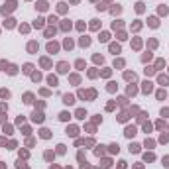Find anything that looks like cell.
<instances>
[{
  "instance_id": "6da1fadb",
  "label": "cell",
  "mask_w": 169,
  "mask_h": 169,
  "mask_svg": "<svg viewBox=\"0 0 169 169\" xmlns=\"http://www.w3.org/2000/svg\"><path fill=\"white\" fill-rule=\"evenodd\" d=\"M124 134H126V138H132V136H136V128H134V126H128Z\"/></svg>"
},
{
  "instance_id": "7a4b0ae2",
  "label": "cell",
  "mask_w": 169,
  "mask_h": 169,
  "mask_svg": "<svg viewBox=\"0 0 169 169\" xmlns=\"http://www.w3.org/2000/svg\"><path fill=\"white\" fill-rule=\"evenodd\" d=\"M63 102H65V104H73V102H75V96H73V94H65V96H63Z\"/></svg>"
},
{
  "instance_id": "3957f363",
  "label": "cell",
  "mask_w": 169,
  "mask_h": 169,
  "mask_svg": "<svg viewBox=\"0 0 169 169\" xmlns=\"http://www.w3.org/2000/svg\"><path fill=\"white\" fill-rule=\"evenodd\" d=\"M28 51L29 53H35V51H37V43H35V41H29L28 43Z\"/></svg>"
},
{
  "instance_id": "277c9868",
  "label": "cell",
  "mask_w": 169,
  "mask_h": 169,
  "mask_svg": "<svg viewBox=\"0 0 169 169\" xmlns=\"http://www.w3.org/2000/svg\"><path fill=\"white\" fill-rule=\"evenodd\" d=\"M57 67H59V69H57L59 73H67V71H69V65H67V63H59Z\"/></svg>"
},
{
  "instance_id": "5b68a950",
  "label": "cell",
  "mask_w": 169,
  "mask_h": 169,
  "mask_svg": "<svg viewBox=\"0 0 169 169\" xmlns=\"http://www.w3.org/2000/svg\"><path fill=\"white\" fill-rule=\"evenodd\" d=\"M31 116H33V122H43V114L41 112H33Z\"/></svg>"
},
{
  "instance_id": "8992f818",
  "label": "cell",
  "mask_w": 169,
  "mask_h": 169,
  "mask_svg": "<svg viewBox=\"0 0 169 169\" xmlns=\"http://www.w3.org/2000/svg\"><path fill=\"white\" fill-rule=\"evenodd\" d=\"M61 29H63V31H67V29H71V22H69V20H65V22L61 24Z\"/></svg>"
},
{
  "instance_id": "52a82bcc",
  "label": "cell",
  "mask_w": 169,
  "mask_h": 169,
  "mask_svg": "<svg viewBox=\"0 0 169 169\" xmlns=\"http://www.w3.org/2000/svg\"><path fill=\"white\" fill-rule=\"evenodd\" d=\"M57 49H59L57 43H49V45H47V51H49V53H53V51H57Z\"/></svg>"
},
{
  "instance_id": "ba28073f",
  "label": "cell",
  "mask_w": 169,
  "mask_h": 169,
  "mask_svg": "<svg viewBox=\"0 0 169 169\" xmlns=\"http://www.w3.org/2000/svg\"><path fill=\"white\" fill-rule=\"evenodd\" d=\"M31 69H33V65H31V63H26L22 71H24V73H31Z\"/></svg>"
},
{
  "instance_id": "9c48e42d",
  "label": "cell",
  "mask_w": 169,
  "mask_h": 169,
  "mask_svg": "<svg viewBox=\"0 0 169 169\" xmlns=\"http://www.w3.org/2000/svg\"><path fill=\"white\" fill-rule=\"evenodd\" d=\"M110 51H112V53H120V45L112 43V45H110Z\"/></svg>"
},
{
  "instance_id": "30bf717a",
  "label": "cell",
  "mask_w": 169,
  "mask_h": 169,
  "mask_svg": "<svg viewBox=\"0 0 169 169\" xmlns=\"http://www.w3.org/2000/svg\"><path fill=\"white\" fill-rule=\"evenodd\" d=\"M31 98H33V96H31L29 92H26V94H24V102H26V104H29V102H31Z\"/></svg>"
},
{
  "instance_id": "8fae6325",
  "label": "cell",
  "mask_w": 169,
  "mask_h": 169,
  "mask_svg": "<svg viewBox=\"0 0 169 169\" xmlns=\"http://www.w3.org/2000/svg\"><path fill=\"white\" fill-rule=\"evenodd\" d=\"M130 151L138 153V151H140V145H138V143H132V145H130Z\"/></svg>"
},
{
  "instance_id": "7c38bea8",
  "label": "cell",
  "mask_w": 169,
  "mask_h": 169,
  "mask_svg": "<svg viewBox=\"0 0 169 169\" xmlns=\"http://www.w3.org/2000/svg\"><path fill=\"white\" fill-rule=\"evenodd\" d=\"M100 165H102V167H110V165H112V161H110V159H102V161H100Z\"/></svg>"
},
{
  "instance_id": "4fadbf2b",
  "label": "cell",
  "mask_w": 169,
  "mask_h": 169,
  "mask_svg": "<svg viewBox=\"0 0 169 169\" xmlns=\"http://www.w3.org/2000/svg\"><path fill=\"white\" fill-rule=\"evenodd\" d=\"M88 43H90V39H88V37H86V35H84V37H81V45H88Z\"/></svg>"
},
{
  "instance_id": "5bb4252c",
  "label": "cell",
  "mask_w": 169,
  "mask_h": 169,
  "mask_svg": "<svg viewBox=\"0 0 169 169\" xmlns=\"http://www.w3.org/2000/svg\"><path fill=\"white\" fill-rule=\"evenodd\" d=\"M47 83L51 84V86H55V84H57V79H55V77H47Z\"/></svg>"
},
{
  "instance_id": "9a60e30c",
  "label": "cell",
  "mask_w": 169,
  "mask_h": 169,
  "mask_svg": "<svg viewBox=\"0 0 169 169\" xmlns=\"http://www.w3.org/2000/svg\"><path fill=\"white\" fill-rule=\"evenodd\" d=\"M35 8H39V10H45V8H47V4H45V2H37V4H35Z\"/></svg>"
},
{
  "instance_id": "2e32d148",
  "label": "cell",
  "mask_w": 169,
  "mask_h": 169,
  "mask_svg": "<svg viewBox=\"0 0 169 169\" xmlns=\"http://www.w3.org/2000/svg\"><path fill=\"white\" fill-rule=\"evenodd\" d=\"M33 26H35V28H43V20H41V18H37V20H35V24H33Z\"/></svg>"
},
{
  "instance_id": "e0dca14e",
  "label": "cell",
  "mask_w": 169,
  "mask_h": 169,
  "mask_svg": "<svg viewBox=\"0 0 169 169\" xmlns=\"http://www.w3.org/2000/svg\"><path fill=\"white\" fill-rule=\"evenodd\" d=\"M102 147H104V145H98V149H94V153H96V155H98V157H100V155H102V153H104V149H102Z\"/></svg>"
},
{
  "instance_id": "ac0fdd59",
  "label": "cell",
  "mask_w": 169,
  "mask_h": 169,
  "mask_svg": "<svg viewBox=\"0 0 169 169\" xmlns=\"http://www.w3.org/2000/svg\"><path fill=\"white\" fill-rule=\"evenodd\" d=\"M59 120H63V122H65V120H69V114H67V112H61V114H59Z\"/></svg>"
},
{
  "instance_id": "d6986e66",
  "label": "cell",
  "mask_w": 169,
  "mask_h": 169,
  "mask_svg": "<svg viewBox=\"0 0 169 169\" xmlns=\"http://www.w3.org/2000/svg\"><path fill=\"white\" fill-rule=\"evenodd\" d=\"M151 90V83H143V92H149Z\"/></svg>"
},
{
  "instance_id": "ffe728a7",
  "label": "cell",
  "mask_w": 169,
  "mask_h": 169,
  "mask_svg": "<svg viewBox=\"0 0 169 169\" xmlns=\"http://www.w3.org/2000/svg\"><path fill=\"white\" fill-rule=\"evenodd\" d=\"M143 159H145V161H153V153H145Z\"/></svg>"
},
{
  "instance_id": "44dd1931",
  "label": "cell",
  "mask_w": 169,
  "mask_h": 169,
  "mask_svg": "<svg viewBox=\"0 0 169 169\" xmlns=\"http://www.w3.org/2000/svg\"><path fill=\"white\" fill-rule=\"evenodd\" d=\"M120 10H122V8H120V4H116V6L112 8V14H120Z\"/></svg>"
},
{
  "instance_id": "7402d4cb",
  "label": "cell",
  "mask_w": 169,
  "mask_h": 169,
  "mask_svg": "<svg viewBox=\"0 0 169 169\" xmlns=\"http://www.w3.org/2000/svg\"><path fill=\"white\" fill-rule=\"evenodd\" d=\"M53 33H55V28H49V29H45V35H47V37H49V35H53Z\"/></svg>"
},
{
  "instance_id": "603a6c76",
  "label": "cell",
  "mask_w": 169,
  "mask_h": 169,
  "mask_svg": "<svg viewBox=\"0 0 169 169\" xmlns=\"http://www.w3.org/2000/svg\"><path fill=\"white\" fill-rule=\"evenodd\" d=\"M118 149H120V147H118V143H112V145H110V151H112V153H114V151L118 153Z\"/></svg>"
},
{
  "instance_id": "cb8c5ba5",
  "label": "cell",
  "mask_w": 169,
  "mask_h": 169,
  "mask_svg": "<svg viewBox=\"0 0 169 169\" xmlns=\"http://www.w3.org/2000/svg\"><path fill=\"white\" fill-rule=\"evenodd\" d=\"M8 73H10V75H16V73H18V69H16V67H14V65H12V67H10V69H8Z\"/></svg>"
},
{
  "instance_id": "d4e9b609",
  "label": "cell",
  "mask_w": 169,
  "mask_h": 169,
  "mask_svg": "<svg viewBox=\"0 0 169 169\" xmlns=\"http://www.w3.org/2000/svg\"><path fill=\"white\" fill-rule=\"evenodd\" d=\"M0 96H2V98H8L10 92H8V90H0Z\"/></svg>"
},
{
  "instance_id": "484cf974",
  "label": "cell",
  "mask_w": 169,
  "mask_h": 169,
  "mask_svg": "<svg viewBox=\"0 0 169 169\" xmlns=\"http://www.w3.org/2000/svg\"><path fill=\"white\" fill-rule=\"evenodd\" d=\"M157 98H159V100L165 98V90H157Z\"/></svg>"
},
{
  "instance_id": "4316f807",
  "label": "cell",
  "mask_w": 169,
  "mask_h": 169,
  "mask_svg": "<svg viewBox=\"0 0 169 169\" xmlns=\"http://www.w3.org/2000/svg\"><path fill=\"white\" fill-rule=\"evenodd\" d=\"M67 134H71V136H75V134H77V128H67Z\"/></svg>"
},
{
  "instance_id": "83f0119b",
  "label": "cell",
  "mask_w": 169,
  "mask_h": 169,
  "mask_svg": "<svg viewBox=\"0 0 169 169\" xmlns=\"http://www.w3.org/2000/svg\"><path fill=\"white\" fill-rule=\"evenodd\" d=\"M84 116H86L84 110H77V118H84Z\"/></svg>"
},
{
  "instance_id": "f1b7e54d",
  "label": "cell",
  "mask_w": 169,
  "mask_h": 169,
  "mask_svg": "<svg viewBox=\"0 0 169 169\" xmlns=\"http://www.w3.org/2000/svg\"><path fill=\"white\" fill-rule=\"evenodd\" d=\"M149 26H151V28H155V26H157V20H155V18H151V20H149Z\"/></svg>"
},
{
  "instance_id": "f546056e",
  "label": "cell",
  "mask_w": 169,
  "mask_h": 169,
  "mask_svg": "<svg viewBox=\"0 0 169 169\" xmlns=\"http://www.w3.org/2000/svg\"><path fill=\"white\" fill-rule=\"evenodd\" d=\"M98 39H100V41H106V39H108V33H100V37H98Z\"/></svg>"
},
{
  "instance_id": "4dcf8cb0",
  "label": "cell",
  "mask_w": 169,
  "mask_h": 169,
  "mask_svg": "<svg viewBox=\"0 0 169 169\" xmlns=\"http://www.w3.org/2000/svg\"><path fill=\"white\" fill-rule=\"evenodd\" d=\"M41 138H49V130H41Z\"/></svg>"
},
{
  "instance_id": "1f68e13d",
  "label": "cell",
  "mask_w": 169,
  "mask_h": 169,
  "mask_svg": "<svg viewBox=\"0 0 169 169\" xmlns=\"http://www.w3.org/2000/svg\"><path fill=\"white\" fill-rule=\"evenodd\" d=\"M75 65H77V67H79V69H83V67H84V63H83V61H81V59H79V61H77V63H75Z\"/></svg>"
},
{
  "instance_id": "d6a6232c",
  "label": "cell",
  "mask_w": 169,
  "mask_h": 169,
  "mask_svg": "<svg viewBox=\"0 0 169 169\" xmlns=\"http://www.w3.org/2000/svg\"><path fill=\"white\" fill-rule=\"evenodd\" d=\"M163 161H165V163H163V165H167V167H169V157H165V159H163Z\"/></svg>"
}]
</instances>
